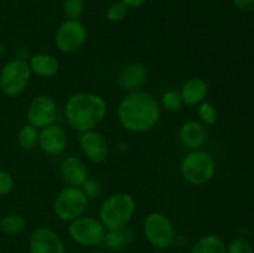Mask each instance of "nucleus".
<instances>
[{
	"label": "nucleus",
	"mask_w": 254,
	"mask_h": 253,
	"mask_svg": "<svg viewBox=\"0 0 254 253\" xmlns=\"http://www.w3.org/2000/svg\"><path fill=\"white\" fill-rule=\"evenodd\" d=\"M136 203L133 196L127 192L113 193L99 206V221L107 231L124 228L133 218Z\"/></svg>",
	"instance_id": "7ed1b4c3"
},
{
	"label": "nucleus",
	"mask_w": 254,
	"mask_h": 253,
	"mask_svg": "<svg viewBox=\"0 0 254 253\" xmlns=\"http://www.w3.org/2000/svg\"><path fill=\"white\" fill-rule=\"evenodd\" d=\"M107 230L99 218L91 216H81L71 221L68 226V235L74 243L83 247H96L103 245Z\"/></svg>",
	"instance_id": "6e6552de"
},
{
	"label": "nucleus",
	"mask_w": 254,
	"mask_h": 253,
	"mask_svg": "<svg viewBox=\"0 0 254 253\" xmlns=\"http://www.w3.org/2000/svg\"><path fill=\"white\" fill-rule=\"evenodd\" d=\"M128 9H135V7H140L144 5L146 0H121Z\"/></svg>",
	"instance_id": "7c9ffc66"
},
{
	"label": "nucleus",
	"mask_w": 254,
	"mask_h": 253,
	"mask_svg": "<svg viewBox=\"0 0 254 253\" xmlns=\"http://www.w3.org/2000/svg\"><path fill=\"white\" fill-rule=\"evenodd\" d=\"M107 116V102L93 92H77L64 104V118L73 130L84 133L92 130Z\"/></svg>",
	"instance_id": "f03ea898"
},
{
	"label": "nucleus",
	"mask_w": 254,
	"mask_h": 253,
	"mask_svg": "<svg viewBox=\"0 0 254 253\" xmlns=\"http://www.w3.org/2000/svg\"><path fill=\"white\" fill-rule=\"evenodd\" d=\"M29 253H66L64 242L49 227H37L29 238Z\"/></svg>",
	"instance_id": "9b49d317"
},
{
	"label": "nucleus",
	"mask_w": 254,
	"mask_h": 253,
	"mask_svg": "<svg viewBox=\"0 0 254 253\" xmlns=\"http://www.w3.org/2000/svg\"><path fill=\"white\" fill-rule=\"evenodd\" d=\"M233 5L241 11H254V0H233Z\"/></svg>",
	"instance_id": "c756f323"
},
{
	"label": "nucleus",
	"mask_w": 254,
	"mask_h": 253,
	"mask_svg": "<svg viewBox=\"0 0 254 253\" xmlns=\"http://www.w3.org/2000/svg\"><path fill=\"white\" fill-rule=\"evenodd\" d=\"M79 148L82 154L93 164H102L109 155V145L103 134L92 130L81 133L79 136Z\"/></svg>",
	"instance_id": "f8f14e48"
},
{
	"label": "nucleus",
	"mask_w": 254,
	"mask_h": 253,
	"mask_svg": "<svg viewBox=\"0 0 254 253\" xmlns=\"http://www.w3.org/2000/svg\"><path fill=\"white\" fill-rule=\"evenodd\" d=\"M87 36L88 32L86 26L79 20L66 19L57 27L54 41L57 50L62 54H74L84 46Z\"/></svg>",
	"instance_id": "1a4fd4ad"
},
{
	"label": "nucleus",
	"mask_w": 254,
	"mask_h": 253,
	"mask_svg": "<svg viewBox=\"0 0 254 253\" xmlns=\"http://www.w3.org/2000/svg\"><path fill=\"white\" fill-rule=\"evenodd\" d=\"M143 232L153 247L164 251L175 243L176 231L173 222L161 212H150L143 221Z\"/></svg>",
	"instance_id": "423d86ee"
},
{
	"label": "nucleus",
	"mask_w": 254,
	"mask_h": 253,
	"mask_svg": "<svg viewBox=\"0 0 254 253\" xmlns=\"http://www.w3.org/2000/svg\"><path fill=\"white\" fill-rule=\"evenodd\" d=\"M31 74L27 61L11 60L0 71V89L5 96L17 97L27 87Z\"/></svg>",
	"instance_id": "0eeeda50"
},
{
	"label": "nucleus",
	"mask_w": 254,
	"mask_h": 253,
	"mask_svg": "<svg viewBox=\"0 0 254 253\" xmlns=\"http://www.w3.org/2000/svg\"><path fill=\"white\" fill-rule=\"evenodd\" d=\"M0 232H1V223H0Z\"/></svg>",
	"instance_id": "f704fd0d"
},
{
	"label": "nucleus",
	"mask_w": 254,
	"mask_h": 253,
	"mask_svg": "<svg viewBox=\"0 0 254 253\" xmlns=\"http://www.w3.org/2000/svg\"><path fill=\"white\" fill-rule=\"evenodd\" d=\"M60 175L67 186H79L88 178V170L81 158L68 155L62 160L60 165Z\"/></svg>",
	"instance_id": "4468645a"
},
{
	"label": "nucleus",
	"mask_w": 254,
	"mask_h": 253,
	"mask_svg": "<svg viewBox=\"0 0 254 253\" xmlns=\"http://www.w3.org/2000/svg\"><path fill=\"white\" fill-rule=\"evenodd\" d=\"M27 63H29L31 73L42 77V78L54 77L60 69V62L57 57H55L54 55L45 54V52L30 56Z\"/></svg>",
	"instance_id": "a211bd4d"
},
{
	"label": "nucleus",
	"mask_w": 254,
	"mask_h": 253,
	"mask_svg": "<svg viewBox=\"0 0 254 253\" xmlns=\"http://www.w3.org/2000/svg\"><path fill=\"white\" fill-rule=\"evenodd\" d=\"M226 253H254L252 246L246 238H236L226 247Z\"/></svg>",
	"instance_id": "cd10ccee"
},
{
	"label": "nucleus",
	"mask_w": 254,
	"mask_h": 253,
	"mask_svg": "<svg viewBox=\"0 0 254 253\" xmlns=\"http://www.w3.org/2000/svg\"><path fill=\"white\" fill-rule=\"evenodd\" d=\"M148 77V68L144 63L133 61L127 63L119 74V83L129 92H136L143 87Z\"/></svg>",
	"instance_id": "dca6fc26"
},
{
	"label": "nucleus",
	"mask_w": 254,
	"mask_h": 253,
	"mask_svg": "<svg viewBox=\"0 0 254 253\" xmlns=\"http://www.w3.org/2000/svg\"><path fill=\"white\" fill-rule=\"evenodd\" d=\"M161 116L160 104L148 92H130L124 97L117 109V117L126 130L145 133L158 124Z\"/></svg>",
	"instance_id": "f257e3e1"
},
{
	"label": "nucleus",
	"mask_w": 254,
	"mask_h": 253,
	"mask_svg": "<svg viewBox=\"0 0 254 253\" xmlns=\"http://www.w3.org/2000/svg\"><path fill=\"white\" fill-rule=\"evenodd\" d=\"M88 253H107V252H103V251H91V252Z\"/></svg>",
	"instance_id": "473e14b6"
},
{
	"label": "nucleus",
	"mask_w": 254,
	"mask_h": 253,
	"mask_svg": "<svg viewBox=\"0 0 254 253\" xmlns=\"http://www.w3.org/2000/svg\"><path fill=\"white\" fill-rule=\"evenodd\" d=\"M26 57H27V59H30V57H29V50H27L26 47H20L19 51H17L16 59L24 60V61H26Z\"/></svg>",
	"instance_id": "2f4dec72"
},
{
	"label": "nucleus",
	"mask_w": 254,
	"mask_h": 253,
	"mask_svg": "<svg viewBox=\"0 0 254 253\" xmlns=\"http://www.w3.org/2000/svg\"><path fill=\"white\" fill-rule=\"evenodd\" d=\"M208 93V86L201 77H191L183 84L180 94L183 103L186 106H198L206 99Z\"/></svg>",
	"instance_id": "f3484780"
},
{
	"label": "nucleus",
	"mask_w": 254,
	"mask_h": 253,
	"mask_svg": "<svg viewBox=\"0 0 254 253\" xmlns=\"http://www.w3.org/2000/svg\"><path fill=\"white\" fill-rule=\"evenodd\" d=\"M216 171V160L212 154L202 149L190 150L180 163V174L190 185L200 186L208 183Z\"/></svg>",
	"instance_id": "20e7f679"
},
{
	"label": "nucleus",
	"mask_w": 254,
	"mask_h": 253,
	"mask_svg": "<svg viewBox=\"0 0 254 253\" xmlns=\"http://www.w3.org/2000/svg\"><path fill=\"white\" fill-rule=\"evenodd\" d=\"M128 7L123 4L122 1L114 0L106 10L107 19L111 22H121L126 19L127 14H128Z\"/></svg>",
	"instance_id": "a878e982"
},
{
	"label": "nucleus",
	"mask_w": 254,
	"mask_h": 253,
	"mask_svg": "<svg viewBox=\"0 0 254 253\" xmlns=\"http://www.w3.org/2000/svg\"><path fill=\"white\" fill-rule=\"evenodd\" d=\"M81 190L83 191L84 195L87 196V198H99L102 195H103V189H102L101 183H99L97 179L93 178H87L86 181L82 184Z\"/></svg>",
	"instance_id": "bb28decb"
},
{
	"label": "nucleus",
	"mask_w": 254,
	"mask_h": 253,
	"mask_svg": "<svg viewBox=\"0 0 254 253\" xmlns=\"http://www.w3.org/2000/svg\"><path fill=\"white\" fill-rule=\"evenodd\" d=\"M26 117L27 123L37 129L51 126L57 117L56 102L51 96H47V94L36 96L27 107Z\"/></svg>",
	"instance_id": "9d476101"
},
{
	"label": "nucleus",
	"mask_w": 254,
	"mask_h": 253,
	"mask_svg": "<svg viewBox=\"0 0 254 253\" xmlns=\"http://www.w3.org/2000/svg\"><path fill=\"white\" fill-rule=\"evenodd\" d=\"M14 179L7 171L0 170V196H6L14 189Z\"/></svg>",
	"instance_id": "c85d7f7f"
},
{
	"label": "nucleus",
	"mask_w": 254,
	"mask_h": 253,
	"mask_svg": "<svg viewBox=\"0 0 254 253\" xmlns=\"http://www.w3.org/2000/svg\"><path fill=\"white\" fill-rule=\"evenodd\" d=\"M153 253H165V252H163V251H155V252H153Z\"/></svg>",
	"instance_id": "72a5a7b5"
},
{
	"label": "nucleus",
	"mask_w": 254,
	"mask_h": 253,
	"mask_svg": "<svg viewBox=\"0 0 254 253\" xmlns=\"http://www.w3.org/2000/svg\"><path fill=\"white\" fill-rule=\"evenodd\" d=\"M183 99H181L180 92L176 89H169L161 97V106L166 109V111L175 112L179 111L183 106Z\"/></svg>",
	"instance_id": "393cba45"
},
{
	"label": "nucleus",
	"mask_w": 254,
	"mask_h": 253,
	"mask_svg": "<svg viewBox=\"0 0 254 253\" xmlns=\"http://www.w3.org/2000/svg\"><path fill=\"white\" fill-rule=\"evenodd\" d=\"M134 241V232L127 226L119 230H108L104 235L103 245L113 252H119Z\"/></svg>",
	"instance_id": "6ab92c4d"
},
{
	"label": "nucleus",
	"mask_w": 254,
	"mask_h": 253,
	"mask_svg": "<svg viewBox=\"0 0 254 253\" xmlns=\"http://www.w3.org/2000/svg\"><path fill=\"white\" fill-rule=\"evenodd\" d=\"M197 114L203 126H213L217 122V111L211 102L203 101L198 104Z\"/></svg>",
	"instance_id": "5701e85b"
},
{
	"label": "nucleus",
	"mask_w": 254,
	"mask_h": 253,
	"mask_svg": "<svg viewBox=\"0 0 254 253\" xmlns=\"http://www.w3.org/2000/svg\"><path fill=\"white\" fill-rule=\"evenodd\" d=\"M179 139L183 146L189 150L201 149L207 140V128L200 121L185 122L179 130Z\"/></svg>",
	"instance_id": "2eb2a0df"
},
{
	"label": "nucleus",
	"mask_w": 254,
	"mask_h": 253,
	"mask_svg": "<svg viewBox=\"0 0 254 253\" xmlns=\"http://www.w3.org/2000/svg\"><path fill=\"white\" fill-rule=\"evenodd\" d=\"M39 129L31 124H25L17 133V144L24 150H31L39 143Z\"/></svg>",
	"instance_id": "4be33fe9"
},
{
	"label": "nucleus",
	"mask_w": 254,
	"mask_h": 253,
	"mask_svg": "<svg viewBox=\"0 0 254 253\" xmlns=\"http://www.w3.org/2000/svg\"><path fill=\"white\" fill-rule=\"evenodd\" d=\"M54 213L59 220L71 222L84 215L88 207V198L81 188L66 186L61 189L54 200Z\"/></svg>",
	"instance_id": "39448f33"
},
{
	"label": "nucleus",
	"mask_w": 254,
	"mask_h": 253,
	"mask_svg": "<svg viewBox=\"0 0 254 253\" xmlns=\"http://www.w3.org/2000/svg\"><path fill=\"white\" fill-rule=\"evenodd\" d=\"M1 232L9 236H19L26 230V220L19 213H9L0 220Z\"/></svg>",
	"instance_id": "412c9836"
},
{
	"label": "nucleus",
	"mask_w": 254,
	"mask_h": 253,
	"mask_svg": "<svg viewBox=\"0 0 254 253\" xmlns=\"http://www.w3.org/2000/svg\"><path fill=\"white\" fill-rule=\"evenodd\" d=\"M62 10L68 20H78L84 11V0H64Z\"/></svg>",
	"instance_id": "b1692460"
},
{
	"label": "nucleus",
	"mask_w": 254,
	"mask_h": 253,
	"mask_svg": "<svg viewBox=\"0 0 254 253\" xmlns=\"http://www.w3.org/2000/svg\"><path fill=\"white\" fill-rule=\"evenodd\" d=\"M67 144H68V136L61 126L51 124V126L40 129L37 145L44 153L50 154V155L61 154L66 149Z\"/></svg>",
	"instance_id": "ddd939ff"
},
{
	"label": "nucleus",
	"mask_w": 254,
	"mask_h": 253,
	"mask_svg": "<svg viewBox=\"0 0 254 253\" xmlns=\"http://www.w3.org/2000/svg\"><path fill=\"white\" fill-rule=\"evenodd\" d=\"M189 253H226V245L218 236L210 233L198 238Z\"/></svg>",
	"instance_id": "aec40b11"
}]
</instances>
